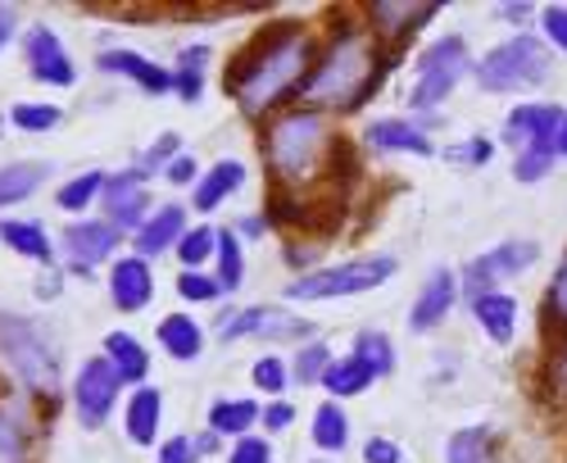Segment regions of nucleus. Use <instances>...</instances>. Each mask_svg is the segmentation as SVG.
I'll return each instance as SVG.
<instances>
[{"instance_id": "5701e85b", "label": "nucleus", "mask_w": 567, "mask_h": 463, "mask_svg": "<svg viewBox=\"0 0 567 463\" xmlns=\"http://www.w3.org/2000/svg\"><path fill=\"white\" fill-rule=\"evenodd\" d=\"M241 187H246V164H241V160H218V164L196 182V209L209 214V209H218L231 192H241Z\"/></svg>"}, {"instance_id": "39448f33", "label": "nucleus", "mask_w": 567, "mask_h": 463, "mask_svg": "<svg viewBox=\"0 0 567 463\" xmlns=\"http://www.w3.org/2000/svg\"><path fill=\"white\" fill-rule=\"evenodd\" d=\"M549 64H554L549 45L540 37H532V32L508 37L477 64V86L495 91V96H504V91H527L549 78Z\"/></svg>"}, {"instance_id": "c03bdc74", "label": "nucleus", "mask_w": 567, "mask_h": 463, "mask_svg": "<svg viewBox=\"0 0 567 463\" xmlns=\"http://www.w3.org/2000/svg\"><path fill=\"white\" fill-rule=\"evenodd\" d=\"M14 127H23V132H51L55 123H60V110L55 105H14Z\"/></svg>"}, {"instance_id": "cd10ccee", "label": "nucleus", "mask_w": 567, "mask_h": 463, "mask_svg": "<svg viewBox=\"0 0 567 463\" xmlns=\"http://www.w3.org/2000/svg\"><path fill=\"white\" fill-rule=\"evenodd\" d=\"M159 346L173 354V359H182V363H192V359H200V350H205V337H200V328L186 313H173V318H164L159 322Z\"/></svg>"}, {"instance_id": "412c9836", "label": "nucleus", "mask_w": 567, "mask_h": 463, "mask_svg": "<svg viewBox=\"0 0 567 463\" xmlns=\"http://www.w3.org/2000/svg\"><path fill=\"white\" fill-rule=\"evenodd\" d=\"M182 232H186V214H182L177 205H164L159 214H151L146 223L136 227V241H132V246H136L141 259L151 264L155 255H164V250H173V246L182 241Z\"/></svg>"}, {"instance_id": "7c9ffc66", "label": "nucleus", "mask_w": 567, "mask_h": 463, "mask_svg": "<svg viewBox=\"0 0 567 463\" xmlns=\"http://www.w3.org/2000/svg\"><path fill=\"white\" fill-rule=\"evenodd\" d=\"M214 255H218V291H223V296L241 291V282H246V250H241V237H236V232H218Z\"/></svg>"}, {"instance_id": "58836bf2", "label": "nucleus", "mask_w": 567, "mask_h": 463, "mask_svg": "<svg viewBox=\"0 0 567 463\" xmlns=\"http://www.w3.org/2000/svg\"><path fill=\"white\" fill-rule=\"evenodd\" d=\"M101 187H105V177H101V173H82V177L64 182V187H60V209H69V214L86 209L91 200L101 196Z\"/></svg>"}, {"instance_id": "c9c22d12", "label": "nucleus", "mask_w": 567, "mask_h": 463, "mask_svg": "<svg viewBox=\"0 0 567 463\" xmlns=\"http://www.w3.org/2000/svg\"><path fill=\"white\" fill-rule=\"evenodd\" d=\"M491 436H486V428H463V432H454L450 436V463H486L491 454Z\"/></svg>"}, {"instance_id": "0eeeda50", "label": "nucleus", "mask_w": 567, "mask_h": 463, "mask_svg": "<svg viewBox=\"0 0 567 463\" xmlns=\"http://www.w3.org/2000/svg\"><path fill=\"white\" fill-rule=\"evenodd\" d=\"M268 223L287 227V232H300V237H313V241H327L337 237L341 223H346V196H327V192H281L272 187L268 196Z\"/></svg>"}, {"instance_id": "6ab92c4d", "label": "nucleus", "mask_w": 567, "mask_h": 463, "mask_svg": "<svg viewBox=\"0 0 567 463\" xmlns=\"http://www.w3.org/2000/svg\"><path fill=\"white\" fill-rule=\"evenodd\" d=\"M454 296H458V282H454V272L450 268H436L427 277V287H422V296L413 300V313H409V328L413 332H432L436 322L454 309Z\"/></svg>"}, {"instance_id": "c756f323", "label": "nucleus", "mask_w": 567, "mask_h": 463, "mask_svg": "<svg viewBox=\"0 0 567 463\" xmlns=\"http://www.w3.org/2000/svg\"><path fill=\"white\" fill-rule=\"evenodd\" d=\"M346 441H350V419H346V409H341L337 400L318 404V409H313V445L327 450V454H337V450H346Z\"/></svg>"}, {"instance_id": "de8ad7c7", "label": "nucleus", "mask_w": 567, "mask_h": 463, "mask_svg": "<svg viewBox=\"0 0 567 463\" xmlns=\"http://www.w3.org/2000/svg\"><path fill=\"white\" fill-rule=\"evenodd\" d=\"M227 463H272V445L264 436H241V441L231 445Z\"/></svg>"}, {"instance_id": "bf43d9fd", "label": "nucleus", "mask_w": 567, "mask_h": 463, "mask_svg": "<svg viewBox=\"0 0 567 463\" xmlns=\"http://www.w3.org/2000/svg\"><path fill=\"white\" fill-rule=\"evenodd\" d=\"M554 155H567V114L558 123V142H554Z\"/></svg>"}, {"instance_id": "a18cd8bd", "label": "nucleus", "mask_w": 567, "mask_h": 463, "mask_svg": "<svg viewBox=\"0 0 567 463\" xmlns=\"http://www.w3.org/2000/svg\"><path fill=\"white\" fill-rule=\"evenodd\" d=\"M0 463H23V428L0 409Z\"/></svg>"}, {"instance_id": "4468645a", "label": "nucleus", "mask_w": 567, "mask_h": 463, "mask_svg": "<svg viewBox=\"0 0 567 463\" xmlns=\"http://www.w3.org/2000/svg\"><path fill=\"white\" fill-rule=\"evenodd\" d=\"M23 51H28V73H32L37 82H45V86H73L78 69H73V60H69V51H64V41H60L51 28H45V23H32V28H28Z\"/></svg>"}, {"instance_id": "b1692460", "label": "nucleus", "mask_w": 567, "mask_h": 463, "mask_svg": "<svg viewBox=\"0 0 567 463\" xmlns=\"http://www.w3.org/2000/svg\"><path fill=\"white\" fill-rule=\"evenodd\" d=\"M159 413H164V395L155 387H136V395L127 400V441L155 445L159 441Z\"/></svg>"}, {"instance_id": "aec40b11", "label": "nucleus", "mask_w": 567, "mask_h": 463, "mask_svg": "<svg viewBox=\"0 0 567 463\" xmlns=\"http://www.w3.org/2000/svg\"><path fill=\"white\" fill-rule=\"evenodd\" d=\"M368 146L372 151H400V155H436L432 136L409 119H377L368 127Z\"/></svg>"}, {"instance_id": "3c124183", "label": "nucleus", "mask_w": 567, "mask_h": 463, "mask_svg": "<svg viewBox=\"0 0 567 463\" xmlns=\"http://www.w3.org/2000/svg\"><path fill=\"white\" fill-rule=\"evenodd\" d=\"M259 423H264L268 432H287V428L296 423V404H287V400H272V404L259 413Z\"/></svg>"}, {"instance_id": "f3484780", "label": "nucleus", "mask_w": 567, "mask_h": 463, "mask_svg": "<svg viewBox=\"0 0 567 463\" xmlns=\"http://www.w3.org/2000/svg\"><path fill=\"white\" fill-rule=\"evenodd\" d=\"M110 296L123 313H136V309H146L155 300V272L151 264L141 259V255H127L110 268Z\"/></svg>"}, {"instance_id": "e433bc0d", "label": "nucleus", "mask_w": 567, "mask_h": 463, "mask_svg": "<svg viewBox=\"0 0 567 463\" xmlns=\"http://www.w3.org/2000/svg\"><path fill=\"white\" fill-rule=\"evenodd\" d=\"M354 354L372 368L377 378L382 373H391L395 368V354H391V337H382V332H359V341H354Z\"/></svg>"}, {"instance_id": "7ed1b4c3", "label": "nucleus", "mask_w": 567, "mask_h": 463, "mask_svg": "<svg viewBox=\"0 0 567 463\" xmlns=\"http://www.w3.org/2000/svg\"><path fill=\"white\" fill-rule=\"evenodd\" d=\"M337 132L318 110H291L264 132V160L272 173V187L281 192H309L313 182L327 177Z\"/></svg>"}, {"instance_id": "13d9d810", "label": "nucleus", "mask_w": 567, "mask_h": 463, "mask_svg": "<svg viewBox=\"0 0 567 463\" xmlns=\"http://www.w3.org/2000/svg\"><path fill=\"white\" fill-rule=\"evenodd\" d=\"M499 19H532V6H499Z\"/></svg>"}, {"instance_id": "37998d69", "label": "nucleus", "mask_w": 567, "mask_h": 463, "mask_svg": "<svg viewBox=\"0 0 567 463\" xmlns=\"http://www.w3.org/2000/svg\"><path fill=\"white\" fill-rule=\"evenodd\" d=\"M554 160H558L554 151H527V155L513 160V177L523 182V187H532V182H540V177L554 168Z\"/></svg>"}, {"instance_id": "dca6fc26", "label": "nucleus", "mask_w": 567, "mask_h": 463, "mask_svg": "<svg viewBox=\"0 0 567 463\" xmlns=\"http://www.w3.org/2000/svg\"><path fill=\"white\" fill-rule=\"evenodd\" d=\"M114 250H118V227H114L110 218H101V223H73V227L64 232V255H69V264H78V268H96V264H105Z\"/></svg>"}, {"instance_id": "f704fd0d", "label": "nucleus", "mask_w": 567, "mask_h": 463, "mask_svg": "<svg viewBox=\"0 0 567 463\" xmlns=\"http://www.w3.org/2000/svg\"><path fill=\"white\" fill-rule=\"evenodd\" d=\"M332 363H337L332 350H327L322 341H309V346L296 354V363H291V378H296L300 387H313V382L327 378V368H332Z\"/></svg>"}, {"instance_id": "a211bd4d", "label": "nucleus", "mask_w": 567, "mask_h": 463, "mask_svg": "<svg viewBox=\"0 0 567 463\" xmlns=\"http://www.w3.org/2000/svg\"><path fill=\"white\" fill-rule=\"evenodd\" d=\"M96 69L101 73H118V78H132L141 91H146V96H168V91H173V73L159 69L155 60H146V55H136V51H105L96 60Z\"/></svg>"}, {"instance_id": "49530a36", "label": "nucleus", "mask_w": 567, "mask_h": 463, "mask_svg": "<svg viewBox=\"0 0 567 463\" xmlns=\"http://www.w3.org/2000/svg\"><path fill=\"white\" fill-rule=\"evenodd\" d=\"M173 160H177V136L168 132V136H159V142H155V146H151L146 155H141V168H132V173H136V177H151V173H155L159 164L168 168Z\"/></svg>"}, {"instance_id": "864d4df0", "label": "nucleus", "mask_w": 567, "mask_h": 463, "mask_svg": "<svg viewBox=\"0 0 567 463\" xmlns=\"http://www.w3.org/2000/svg\"><path fill=\"white\" fill-rule=\"evenodd\" d=\"M164 177L173 182V187H196V182H200V168H196L192 155H177V160L164 168Z\"/></svg>"}, {"instance_id": "f8f14e48", "label": "nucleus", "mask_w": 567, "mask_h": 463, "mask_svg": "<svg viewBox=\"0 0 567 463\" xmlns=\"http://www.w3.org/2000/svg\"><path fill=\"white\" fill-rule=\"evenodd\" d=\"M558 123H563V110L549 105V101L517 105V110H508V119H504V142H508L517 155H527V151H554Z\"/></svg>"}, {"instance_id": "5fc2aeb1", "label": "nucleus", "mask_w": 567, "mask_h": 463, "mask_svg": "<svg viewBox=\"0 0 567 463\" xmlns=\"http://www.w3.org/2000/svg\"><path fill=\"white\" fill-rule=\"evenodd\" d=\"M159 463H196V441L192 436H173L159 445Z\"/></svg>"}, {"instance_id": "20e7f679", "label": "nucleus", "mask_w": 567, "mask_h": 463, "mask_svg": "<svg viewBox=\"0 0 567 463\" xmlns=\"http://www.w3.org/2000/svg\"><path fill=\"white\" fill-rule=\"evenodd\" d=\"M0 363L32 391V395H51L60 387V359L45 346V337L32 328L28 318L0 309Z\"/></svg>"}, {"instance_id": "72a5a7b5", "label": "nucleus", "mask_w": 567, "mask_h": 463, "mask_svg": "<svg viewBox=\"0 0 567 463\" xmlns=\"http://www.w3.org/2000/svg\"><path fill=\"white\" fill-rule=\"evenodd\" d=\"M45 173H51L45 164H10V168H0V209L28 200L45 182Z\"/></svg>"}, {"instance_id": "2f4dec72", "label": "nucleus", "mask_w": 567, "mask_h": 463, "mask_svg": "<svg viewBox=\"0 0 567 463\" xmlns=\"http://www.w3.org/2000/svg\"><path fill=\"white\" fill-rule=\"evenodd\" d=\"M209 60H214L209 45H192V51H182V64H177V73H173V91H177L182 101H200Z\"/></svg>"}, {"instance_id": "09e8293b", "label": "nucleus", "mask_w": 567, "mask_h": 463, "mask_svg": "<svg viewBox=\"0 0 567 463\" xmlns=\"http://www.w3.org/2000/svg\"><path fill=\"white\" fill-rule=\"evenodd\" d=\"M495 155V146L491 142H482V136H472V142H458V146H450L445 151V160L450 164H486Z\"/></svg>"}, {"instance_id": "4c0bfd02", "label": "nucleus", "mask_w": 567, "mask_h": 463, "mask_svg": "<svg viewBox=\"0 0 567 463\" xmlns=\"http://www.w3.org/2000/svg\"><path fill=\"white\" fill-rule=\"evenodd\" d=\"M214 246H218V232L214 227H186L182 241H177V255H182L186 268H200L214 255Z\"/></svg>"}, {"instance_id": "1a4fd4ad", "label": "nucleus", "mask_w": 567, "mask_h": 463, "mask_svg": "<svg viewBox=\"0 0 567 463\" xmlns=\"http://www.w3.org/2000/svg\"><path fill=\"white\" fill-rule=\"evenodd\" d=\"M118 373L110 368V359H86L78 368V378H73V404H78V423L86 432H96L105 428V419L114 413L118 404Z\"/></svg>"}, {"instance_id": "393cba45", "label": "nucleus", "mask_w": 567, "mask_h": 463, "mask_svg": "<svg viewBox=\"0 0 567 463\" xmlns=\"http://www.w3.org/2000/svg\"><path fill=\"white\" fill-rule=\"evenodd\" d=\"M105 359L118 373V382H146V373H151V354L141 350V341L127 337V332H110L105 337Z\"/></svg>"}, {"instance_id": "4d7b16f0", "label": "nucleus", "mask_w": 567, "mask_h": 463, "mask_svg": "<svg viewBox=\"0 0 567 463\" xmlns=\"http://www.w3.org/2000/svg\"><path fill=\"white\" fill-rule=\"evenodd\" d=\"M264 227H268V214H259V218H255V214H250V218H241V232H246V237H259Z\"/></svg>"}, {"instance_id": "6e6552de", "label": "nucleus", "mask_w": 567, "mask_h": 463, "mask_svg": "<svg viewBox=\"0 0 567 463\" xmlns=\"http://www.w3.org/2000/svg\"><path fill=\"white\" fill-rule=\"evenodd\" d=\"M472 69L467 41L463 37H441L436 45H427V55L417 60V82H413V110H436L450 91L463 82V73Z\"/></svg>"}, {"instance_id": "ddd939ff", "label": "nucleus", "mask_w": 567, "mask_h": 463, "mask_svg": "<svg viewBox=\"0 0 567 463\" xmlns=\"http://www.w3.org/2000/svg\"><path fill=\"white\" fill-rule=\"evenodd\" d=\"M241 337H264V341H296V337H313V322L305 318H291L272 305H255V309H241L227 328H223V341H241Z\"/></svg>"}, {"instance_id": "f03ea898", "label": "nucleus", "mask_w": 567, "mask_h": 463, "mask_svg": "<svg viewBox=\"0 0 567 463\" xmlns=\"http://www.w3.org/2000/svg\"><path fill=\"white\" fill-rule=\"evenodd\" d=\"M386 51L372 41L368 28H350V23H337L327 51L313 60V73L305 78L300 96L309 101V110H354L368 101V91L382 82L386 73Z\"/></svg>"}, {"instance_id": "8fccbe9b", "label": "nucleus", "mask_w": 567, "mask_h": 463, "mask_svg": "<svg viewBox=\"0 0 567 463\" xmlns=\"http://www.w3.org/2000/svg\"><path fill=\"white\" fill-rule=\"evenodd\" d=\"M540 28H545V37L558 45V51L567 55V6H545V14H540Z\"/></svg>"}, {"instance_id": "603ef678", "label": "nucleus", "mask_w": 567, "mask_h": 463, "mask_svg": "<svg viewBox=\"0 0 567 463\" xmlns=\"http://www.w3.org/2000/svg\"><path fill=\"white\" fill-rule=\"evenodd\" d=\"M363 463H404V450L395 441H386V436H372L363 445Z\"/></svg>"}, {"instance_id": "f257e3e1", "label": "nucleus", "mask_w": 567, "mask_h": 463, "mask_svg": "<svg viewBox=\"0 0 567 463\" xmlns=\"http://www.w3.org/2000/svg\"><path fill=\"white\" fill-rule=\"evenodd\" d=\"M313 60H318L313 37L300 23L277 19L236 55V64L227 69V91L250 119H264L272 105H281L291 91L305 86Z\"/></svg>"}, {"instance_id": "423d86ee", "label": "nucleus", "mask_w": 567, "mask_h": 463, "mask_svg": "<svg viewBox=\"0 0 567 463\" xmlns=\"http://www.w3.org/2000/svg\"><path fill=\"white\" fill-rule=\"evenodd\" d=\"M395 259L391 255H368V259H350V264H332V268H313L287 287V300H337V296H359V291H377L395 277Z\"/></svg>"}, {"instance_id": "9b49d317", "label": "nucleus", "mask_w": 567, "mask_h": 463, "mask_svg": "<svg viewBox=\"0 0 567 463\" xmlns=\"http://www.w3.org/2000/svg\"><path fill=\"white\" fill-rule=\"evenodd\" d=\"M368 14V32L377 37V41H386V45H400V41H409L422 23H432L436 14H441V0H372V6L363 10Z\"/></svg>"}, {"instance_id": "bb28decb", "label": "nucleus", "mask_w": 567, "mask_h": 463, "mask_svg": "<svg viewBox=\"0 0 567 463\" xmlns=\"http://www.w3.org/2000/svg\"><path fill=\"white\" fill-rule=\"evenodd\" d=\"M377 382V373L359 359V354H350V359H337L332 368H327V378H322V387H327V395L332 400H350V395H363L368 387Z\"/></svg>"}, {"instance_id": "6e6d98bb", "label": "nucleus", "mask_w": 567, "mask_h": 463, "mask_svg": "<svg viewBox=\"0 0 567 463\" xmlns=\"http://www.w3.org/2000/svg\"><path fill=\"white\" fill-rule=\"evenodd\" d=\"M14 23H19V14L10 10V6H0V51L14 41Z\"/></svg>"}, {"instance_id": "ea45409f", "label": "nucleus", "mask_w": 567, "mask_h": 463, "mask_svg": "<svg viewBox=\"0 0 567 463\" xmlns=\"http://www.w3.org/2000/svg\"><path fill=\"white\" fill-rule=\"evenodd\" d=\"M177 296L192 300V305H209V300H218L223 291H218V277H209V272H200V268H186V272L177 277Z\"/></svg>"}, {"instance_id": "a878e982", "label": "nucleus", "mask_w": 567, "mask_h": 463, "mask_svg": "<svg viewBox=\"0 0 567 463\" xmlns=\"http://www.w3.org/2000/svg\"><path fill=\"white\" fill-rule=\"evenodd\" d=\"M259 404L255 400H218L214 409H209V432L214 436H250V428L259 423Z\"/></svg>"}, {"instance_id": "4be33fe9", "label": "nucleus", "mask_w": 567, "mask_h": 463, "mask_svg": "<svg viewBox=\"0 0 567 463\" xmlns=\"http://www.w3.org/2000/svg\"><path fill=\"white\" fill-rule=\"evenodd\" d=\"M472 318L482 322V332H486L495 346H508L513 332H517V300H513L508 291L477 296V300H472Z\"/></svg>"}, {"instance_id": "79ce46f5", "label": "nucleus", "mask_w": 567, "mask_h": 463, "mask_svg": "<svg viewBox=\"0 0 567 463\" xmlns=\"http://www.w3.org/2000/svg\"><path fill=\"white\" fill-rule=\"evenodd\" d=\"M545 395L567 409V341H558V350L545 363Z\"/></svg>"}, {"instance_id": "c85d7f7f", "label": "nucleus", "mask_w": 567, "mask_h": 463, "mask_svg": "<svg viewBox=\"0 0 567 463\" xmlns=\"http://www.w3.org/2000/svg\"><path fill=\"white\" fill-rule=\"evenodd\" d=\"M0 241H6L10 250L37 259V264H51V241H45V227L41 223H23V218H6L0 223Z\"/></svg>"}, {"instance_id": "a19ab883", "label": "nucleus", "mask_w": 567, "mask_h": 463, "mask_svg": "<svg viewBox=\"0 0 567 463\" xmlns=\"http://www.w3.org/2000/svg\"><path fill=\"white\" fill-rule=\"evenodd\" d=\"M250 382H255L264 395H281V391H287V382H291V373H287V363H281L277 354H264V359L250 368Z\"/></svg>"}, {"instance_id": "9d476101", "label": "nucleus", "mask_w": 567, "mask_h": 463, "mask_svg": "<svg viewBox=\"0 0 567 463\" xmlns=\"http://www.w3.org/2000/svg\"><path fill=\"white\" fill-rule=\"evenodd\" d=\"M536 259H540V246H536V241H504V246H495L491 255L472 259L467 272H463V291H467V300L491 296L499 277H517L523 268H532Z\"/></svg>"}, {"instance_id": "2eb2a0df", "label": "nucleus", "mask_w": 567, "mask_h": 463, "mask_svg": "<svg viewBox=\"0 0 567 463\" xmlns=\"http://www.w3.org/2000/svg\"><path fill=\"white\" fill-rule=\"evenodd\" d=\"M101 205L110 214V223L123 232V227H141L146 223V177H136V173H114L105 177V187H101Z\"/></svg>"}, {"instance_id": "473e14b6", "label": "nucleus", "mask_w": 567, "mask_h": 463, "mask_svg": "<svg viewBox=\"0 0 567 463\" xmlns=\"http://www.w3.org/2000/svg\"><path fill=\"white\" fill-rule=\"evenodd\" d=\"M540 328H549L558 341H567V255L549 277V291L540 300Z\"/></svg>"}]
</instances>
